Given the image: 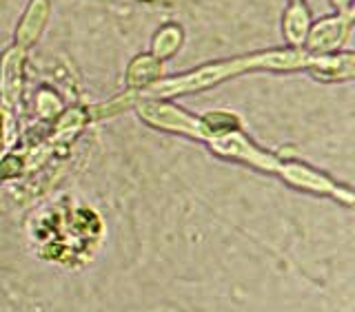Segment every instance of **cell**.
Instances as JSON below:
<instances>
[{
  "label": "cell",
  "mask_w": 355,
  "mask_h": 312,
  "mask_svg": "<svg viewBox=\"0 0 355 312\" xmlns=\"http://www.w3.org/2000/svg\"><path fill=\"white\" fill-rule=\"evenodd\" d=\"M49 14V3L47 0H31V5L27 7L25 16H22L20 25L16 29V44L18 47H29L31 42H36L38 33L42 31L44 22H47Z\"/></svg>",
  "instance_id": "obj_4"
},
{
  "label": "cell",
  "mask_w": 355,
  "mask_h": 312,
  "mask_svg": "<svg viewBox=\"0 0 355 312\" xmlns=\"http://www.w3.org/2000/svg\"><path fill=\"white\" fill-rule=\"evenodd\" d=\"M162 66H160V58L155 55H140L131 62L129 71H127V84L131 86V91H140L147 84L155 82V77L160 75Z\"/></svg>",
  "instance_id": "obj_6"
},
{
  "label": "cell",
  "mask_w": 355,
  "mask_h": 312,
  "mask_svg": "<svg viewBox=\"0 0 355 312\" xmlns=\"http://www.w3.org/2000/svg\"><path fill=\"white\" fill-rule=\"evenodd\" d=\"M351 27H353V7L338 11V16L324 18V20L315 22L313 27H309L302 49H306L313 55L333 53L344 40L349 38Z\"/></svg>",
  "instance_id": "obj_2"
},
{
  "label": "cell",
  "mask_w": 355,
  "mask_h": 312,
  "mask_svg": "<svg viewBox=\"0 0 355 312\" xmlns=\"http://www.w3.org/2000/svg\"><path fill=\"white\" fill-rule=\"evenodd\" d=\"M22 58H25V47L16 44V47L7 51V55L3 58V66H0V98H3L7 111H14L18 102Z\"/></svg>",
  "instance_id": "obj_3"
},
{
  "label": "cell",
  "mask_w": 355,
  "mask_h": 312,
  "mask_svg": "<svg viewBox=\"0 0 355 312\" xmlns=\"http://www.w3.org/2000/svg\"><path fill=\"white\" fill-rule=\"evenodd\" d=\"M333 5L338 7V11H344V9H351V0H331Z\"/></svg>",
  "instance_id": "obj_8"
},
{
  "label": "cell",
  "mask_w": 355,
  "mask_h": 312,
  "mask_svg": "<svg viewBox=\"0 0 355 312\" xmlns=\"http://www.w3.org/2000/svg\"><path fill=\"white\" fill-rule=\"evenodd\" d=\"M318 62V55L309 53L302 47H291V49H277V51H262V53H251L242 55V58L233 60H220V62H209L198 66V69L182 73V75H171L164 80H155L147 84L140 91H131L136 98H171L180 93H193L202 91L207 86H214L236 77L247 71H313Z\"/></svg>",
  "instance_id": "obj_1"
},
{
  "label": "cell",
  "mask_w": 355,
  "mask_h": 312,
  "mask_svg": "<svg viewBox=\"0 0 355 312\" xmlns=\"http://www.w3.org/2000/svg\"><path fill=\"white\" fill-rule=\"evenodd\" d=\"M309 27H311V16H309L304 0H291L284 11V22H282L286 42L291 44V47H302Z\"/></svg>",
  "instance_id": "obj_5"
},
{
  "label": "cell",
  "mask_w": 355,
  "mask_h": 312,
  "mask_svg": "<svg viewBox=\"0 0 355 312\" xmlns=\"http://www.w3.org/2000/svg\"><path fill=\"white\" fill-rule=\"evenodd\" d=\"M180 29L175 25H169L164 27L158 36H155V42H153V55L155 58H166V55H171L178 47H180Z\"/></svg>",
  "instance_id": "obj_7"
}]
</instances>
